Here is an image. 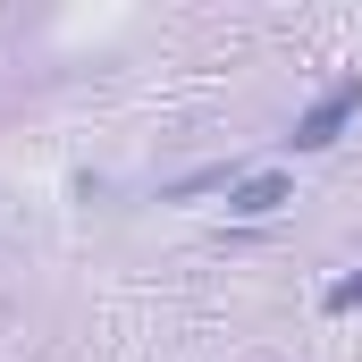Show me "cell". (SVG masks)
Wrapping results in <instances>:
<instances>
[{"mask_svg": "<svg viewBox=\"0 0 362 362\" xmlns=\"http://www.w3.org/2000/svg\"><path fill=\"white\" fill-rule=\"evenodd\" d=\"M354 118H362V68H346V76H329V85L295 110V127H286V169L337 152V144L354 135Z\"/></svg>", "mask_w": 362, "mask_h": 362, "instance_id": "cell-1", "label": "cell"}, {"mask_svg": "<svg viewBox=\"0 0 362 362\" xmlns=\"http://www.w3.org/2000/svg\"><path fill=\"white\" fill-rule=\"evenodd\" d=\"M286 202H295V169L286 160H262V169H245L228 185V219H278Z\"/></svg>", "mask_w": 362, "mask_h": 362, "instance_id": "cell-2", "label": "cell"}, {"mask_svg": "<svg viewBox=\"0 0 362 362\" xmlns=\"http://www.w3.org/2000/svg\"><path fill=\"white\" fill-rule=\"evenodd\" d=\"M245 177V160H211V169H185L177 185H160L169 202H194V194H228V185Z\"/></svg>", "mask_w": 362, "mask_h": 362, "instance_id": "cell-3", "label": "cell"}, {"mask_svg": "<svg viewBox=\"0 0 362 362\" xmlns=\"http://www.w3.org/2000/svg\"><path fill=\"white\" fill-rule=\"evenodd\" d=\"M320 312H329V320H354V312H362V270L329 278V286H320Z\"/></svg>", "mask_w": 362, "mask_h": 362, "instance_id": "cell-4", "label": "cell"}]
</instances>
